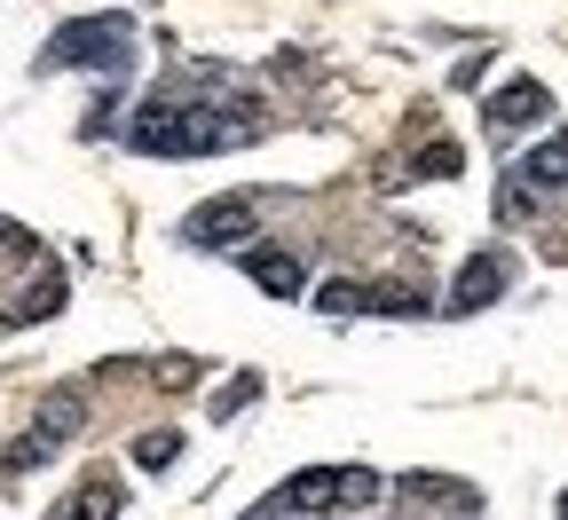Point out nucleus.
Instances as JSON below:
<instances>
[{
    "mask_svg": "<svg viewBox=\"0 0 568 520\" xmlns=\"http://www.w3.org/2000/svg\"><path fill=\"white\" fill-rule=\"evenodd\" d=\"M253 213H261V197L253 190H237V197H213V205H197L190 221H182V245H237L245 230H253Z\"/></svg>",
    "mask_w": 568,
    "mask_h": 520,
    "instance_id": "39448f33",
    "label": "nucleus"
},
{
    "mask_svg": "<svg viewBox=\"0 0 568 520\" xmlns=\"http://www.w3.org/2000/svg\"><path fill=\"white\" fill-rule=\"evenodd\" d=\"M514 182H529V190H568V134H545L537 151H521V159H514Z\"/></svg>",
    "mask_w": 568,
    "mask_h": 520,
    "instance_id": "9d476101",
    "label": "nucleus"
},
{
    "mask_svg": "<svg viewBox=\"0 0 568 520\" xmlns=\"http://www.w3.org/2000/svg\"><path fill=\"white\" fill-rule=\"evenodd\" d=\"M253 395H261V370H245V379H230V387H222V402H213V418H237V410H245Z\"/></svg>",
    "mask_w": 568,
    "mask_h": 520,
    "instance_id": "4468645a",
    "label": "nucleus"
},
{
    "mask_svg": "<svg viewBox=\"0 0 568 520\" xmlns=\"http://www.w3.org/2000/svg\"><path fill=\"white\" fill-rule=\"evenodd\" d=\"M545 111H552L545 80H506V88L489 95V126H497V134H521V126H537Z\"/></svg>",
    "mask_w": 568,
    "mask_h": 520,
    "instance_id": "0eeeda50",
    "label": "nucleus"
},
{
    "mask_svg": "<svg viewBox=\"0 0 568 520\" xmlns=\"http://www.w3.org/2000/svg\"><path fill=\"white\" fill-rule=\"evenodd\" d=\"M80 426H88V402H80V387L48 395V402H40V418H32V434H24V441H9V450H0V473L17 481V473L48 466V458H55V450H63V441L80 434Z\"/></svg>",
    "mask_w": 568,
    "mask_h": 520,
    "instance_id": "20e7f679",
    "label": "nucleus"
},
{
    "mask_svg": "<svg viewBox=\"0 0 568 520\" xmlns=\"http://www.w3.org/2000/svg\"><path fill=\"white\" fill-rule=\"evenodd\" d=\"M119 504H126V481H119V473H88L48 520H119Z\"/></svg>",
    "mask_w": 568,
    "mask_h": 520,
    "instance_id": "6e6552de",
    "label": "nucleus"
},
{
    "mask_svg": "<svg viewBox=\"0 0 568 520\" xmlns=\"http://www.w3.org/2000/svg\"><path fill=\"white\" fill-rule=\"evenodd\" d=\"M63 276H40V292H32V300H17V308H0V324H9V332H24V324H40V316H55L63 308Z\"/></svg>",
    "mask_w": 568,
    "mask_h": 520,
    "instance_id": "f8f14e48",
    "label": "nucleus"
},
{
    "mask_svg": "<svg viewBox=\"0 0 568 520\" xmlns=\"http://www.w3.org/2000/svg\"><path fill=\"white\" fill-rule=\"evenodd\" d=\"M190 379H197L190 355H166V363H159V387H190Z\"/></svg>",
    "mask_w": 568,
    "mask_h": 520,
    "instance_id": "2eb2a0df",
    "label": "nucleus"
},
{
    "mask_svg": "<svg viewBox=\"0 0 568 520\" xmlns=\"http://www.w3.org/2000/svg\"><path fill=\"white\" fill-rule=\"evenodd\" d=\"M134 17H71L40 48V71H134Z\"/></svg>",
    "mask_w": 568,
    "mask_h": 520,
    "instance_id": "f03ea898",
    "label": "nucleus"
},
{
    "mask_svg": "<svg viewBox=\"0 0 568 520\" xmlns=\"http://www.w3.org/2000/svg\"><path fill=\"white\" fill-rule=\"evenodd\" d=\"M126 151L134 159H205V151H230V142L253 134V119H222V111H197L182 95H151L126 111Z\"/></svg>",
    "mask_w": 568,
    "mask_h": 520,
    "instance_id": "f257e3e1",
    "label": "nucleus"
},
{
    "mask_svg": "<svg viewBox=\"0 0 568 520\" xmlns=\"http://www.w3.org/2000/svg\"><path fill=\"white\" fill-rule=\"evenodd\" d=\"M245 276L268 292V300H301V284H308V268H301L293 253H276V245H253V253H245Z\"/></svg>",
    "mask_w": 568,
    "mask_h": 520,
    "instance_id": "1a4fd4ad",
    "label": "nucleus"
},
{
    "mask_svg": "<svg viewBox=\"0 0 568 520\" xmlns=\"http://www.w3.org/2000/svg\"><path fill=\"white\" fill-rule=\"evenodd\" d=\"M0 253H32V237H24V230H9V221H0Z\"/></svg>",
    "mask_w": 568,
    "mask_h": 520,
    "instance_id": "dca6fc26",
    "label": "nucleus"
},
{
    "mask_svg": "<svg viewBox=\"0 0 568 520\" xmlns=\"http://www.w3.org/2000/svg\"><path fill=\"white\" fill-rule=\"evenodd\" d=\"M174 450H182V434H142V441H134V466L159 473V466H174Z\"/></svg>",
    "mask_w": 568,
    "mask_h": 520,
    "instance_id": "ddd939ff",
    "label": "nucleus"
},
{
    "mask_svg": "<svg viewBox=\"0 0 568 520\" xmlns=\"http://www.w3.org/2000/svg\"><path fill=\"white\" fill-rule=\"evenodd\" d=\"M379 473L372 466H316V473H293L268 504L276 512H301V520H324V512H364V504H379Z\"/></svg>",
    "mask_w": 568,
    "mask_h": 520,
    "instance_id": "7ed1b4c3",
    "label": "nucleus"
},
{
    "mask_svg": "<svg viewBox=\"0 0 568 520\" xmlns=\"http://www.w3.org/2000/svg\"><path fill=\"white\" fill-rule=\"evenodd\" d=\"M506 284H514V261L506 253H474L466 268H458V284H450V316H474V308H489V300H506Z\"/></svg>",
    "mask_w": 568,
    "mask_h": 520,
    "instance_id": "423d86ee",
    "label": "nucleus"
},
{
    "mask_svg": "<svg viewBox=\"0 0 568 520\" xmlns=\"http://www.w3.org/2000/svg\"><path fill=\"white\" fill-rule=\"evenodd\" d=\"M458 166H466L458 142H426V151L403 166V182H458Z\"/></svg>",
    "mask_w": 568,
    "mask_h": 520,
    "instance_id": "9b49d317",
    "label": "nucleus"
}]
</instances>
